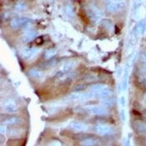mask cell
I'll list each match as a JSON object with an SVG mask.
<instances>
[{"mask_svg": "<svg viewBox=\"0 0 146 146\" xmlns=\"http://www.w3.org/2000/svg\"><path fill=\"white\" fill-rule=\"evenodd\" d=\"M86 110L88 112H90L92 114L94 115H99V116H104L107 115L109 113V110L106 107H102V106H96V105H90L87 106Z\"/></svg>", "mask_w": 146, "mask_h": 146, "instance_id": "cell-1", "label": "cell"}, {"mask_svg": "<svg viewBox=\"0 0 146 146\" xmlns=\"http://www.w3.org/2000/svg\"><path fill=\"white\" fill-rule=\"evenodd\" d=\"M29 23L30 20L28 19H24V18H17V19H13L10 23V25L13 29H18V28H22V27H27V29H29Z\"/></svg>", "mask_w": 146, "mask_h": 146, "instance_id": "cell-2", "label": "cell"}, {"mask_svg": "<svg viewBox=\"0 0 146 146\" xmlns=\"http://www.w3.org/2000/svg\"><path fill=\"white\" fill-rule=\"evenodd\" d=\"M96 132L100 135H111L113 133V129L107 124H98L95 126Z\"/></svg>", "mask_w": 146, "mask_h": 146, "instance_id": "cell-3", "label": "cell"}, {"mask_svg": "<svg viewBox=\"0 0 146 146\" xmlns=\"http://www.w3.org/2000/svg\"><path fill=\"white\" fill-rule=\"evenodd\" d=\"M92 96V94H79V93H74V94H71L68 96V100L69 101H83V100H86L88 99H90Z\"/></svg>", "mask_w": 146, "mask_h": 146, "instance_id": "cell-4", "label": "cell"}, {"mask_svg": "<svg viewBox=\"0 0 146 146\" xmlns=\"http://www.w3.org/2000/svg\"><path fill=\"white\" fill-rule=\"evenodd\" d=\"M124 7V3L122 1L121 2H113L107 6V9L110 13H116V12H119L121 9H123Z\"/></svg>", "mask_w": 146, "mask_h": 146, "instance_id": "cell-5", "label": "cell"}, {"mask_svg": "<svg viewBox=\"0 0 146 146\" xmlns=\"http://www.w3.org/2000/svg\"><path fill=\"white\" fill-rule=\"evenodd\" d=\"M69 128L71 129H74V130H76V131H85L88 129V126L86 124H83L81 122L79 121H73L69 124Z\"/></svg>", "mask_w": 146, "mask_h": 146, "instance_id": "cell-6", "label": "cell"}, {"mask_svg": "<svg viewBox=\"0 0 146 146\" xmlns=\"http://www.w3.org/2000/svg\"><path fill=\"white\" fill-rule=\"evenodd\" d=\"M3 109L6 112L8 113H13L15 112L18 108H17V105L14 102L13 100H8L3 104Z\"/></svg>", "mask_w": 146, "mask_h": 146, "instance_id": "cell-7", "label": "cell"}, {"mask_svg": "<svg viewBox=\"0 0 146 146\" xmlns=\"http://www.w3.org/2000/svg\"><path fill=\"white\" fill-rule=\"evenodd\" d=\"M37 35H38L37 32L29 29L23 35V40L25 41V42H30V41L34 40V38L37 37Z\"/></svg>", "mask_w": 146, "mask_h": 146, "instance_id": "cell-8", "label": "cell"}, {"mask_svg": "<svg viewBox=\"0 0 146 146\" xmlns=\"http://www.w3.org/2000/svg\"><path fill=\"white\" fill-rule=\"evenodd\" d=\"M38 52V48H27L23 52V57L26 59L30 58L31 57L34 56Z\"/></svg>", "mask_w": 146, "mask_h": 146, "instance_id": "cell-9", "label": "cell"}, {"mask_svg": "<svg viewBox=\"0 0 146 146\" xmlns=\"http://www.w3.org/2000/svg\"><path fill=\"white\" fill-rule=\"evenodd\" d=\"M135 129L137 130L138 133L142 134V135H146V124L139 122H136L133 124Z\"/></svg>", "mask_w": 146, "mask_h": 146, "instance_id": "cell-10", "label": "cell"}, {"mask_svg": "<svg viewBox=\"0 0 146 146\" xmlns=\"http://www.w3.org/2000/svg\"><path fill=\"white\" fill-rule=\"evenodd\" d=\"M72 67H73L72 63H68V64H64L63 67L59 69V71H58L59 75H64V74L68 73V71H70V70L72 69Z\"/></svg>", "mask_w": 146, "mask_h": 146, "instance_id": "cell-11", "label": "cell"}, {"mask_svg": "<svg viewBox=\"0 0 146 146\" xmlns=\"http://www.w3.org/2000/svg\"><path fill=\"white\" fill-rule=\"evenodd\" d=\"M98 143V139L94 138H88L82 141L83 145H95Z\"/></svg>", "mask_w": 146, "mask_h": 146, "instance_id": "cell-12", "label": "cell"}, {"mask_svg": "<svg viewBox=\"0 0 146 146\" xmlns=\"http://www.w3.org/2000/svg\"><path fill=\"white\" fill-rule=\"evenodd\" d=\"M29 74L33 78H40L42 76V73L37 68H33V69L29 70Z\"/></svg>", "mask_w": 146, "mask_h": 146, "instance_id": "cell-13", "label": "cell"}, {"mask_svg": "<svg viewBox=\"0 0 146 146\" xmlns=\"http://www.w3.org/2000/svg\"><path fill=\"white\" fill-rule=\"evenodd\" d=\"M5 123L7 124H17V123H19V119H17V118H10V119H9Z\"/></svg>", "mask_w": 146, "mask_h": 146, "instance_id": "cell-14", "label": "cell"}, {"mask_svg": "<svg viewBox=\"0 0 146 146\" xmlns=\"http://www.w3.org/2000/svg\"><path fill=\"white\" fill-rule=\"evenodd\" d=\"M54 54H55V51L54 50H48V51H47L45 53L44 57L46 58H50L51 57H53L54 55Z\"/></svg>", "mask_w": 146, "mask_h": 146, "instance_id": "cell-15", "label": "cell"}, {"mask_svg": "<svg viewBox=\"0 0 146 146\" xmlns=\"http://www.w3.org/2000/svg\"><path fill=\"white\" fill-rule=\"evenodd\" d=\"M86 88V85L85 84H79L78 85H76L74 87V90L75 91H80V90H84Z\"/></svg>", "mask_w": 146, "mask_h": 146, "instance_id": "cell-16", "label": "cell"}, {"mask_svg": "<svg viewBox=\"0 0 146 146\" xmlns=\"http://www.w3.org/2000/svg\"><path fill=\"white\" fill-rule=\"evenodd\" d=\"M24 9H25V6L22 5L21 3H19L16 6V9H18V10H23Z\"/></svg>", "mask_w": 146, "mask_h": 146, "instance_id": "cell-17", "label": "cell"}, {"mask_svg": "<svg viewBox=\"0 0 146 146\" xmlns=\"http://www.w3.org/2000/svg\"><path fill=\"white\" fill-rule=\"evenodd\" d=\"M143 60H144V62L146 64V51L144 53V54H143Z\"/></svg>", "mask_w": 146, "mask_h": 146, "instance_id": "cell-18", "label": "cell"}, {"mask_svg": "<svg viewBox=\"0 0 146 146\" xmlns=\"http://www.w3.org/2000/svg\"><path fill=\"white\" fill-rule=\"evenodd\" d=\"M109 1H111V2H121L123 0H109Z\"/></svg>", "mask_w": 146, "mask_h": 146, "instance_id": "cell-19", "label": "cell"}, {"mask_svg": "<svg viewBox=\"0 0 146 146\" xmlns=\"http://www.w3.org/2000/svg\"><path fill=\"white\" fill-rule=\"evenodd\" d=\"M138 1H139V2H140V1H142V0H138Z\"/></svg>", "mask_w": 146, "mask_h": 146, "instance_id": "cell-20", "label": "cell"}]
</instances>
